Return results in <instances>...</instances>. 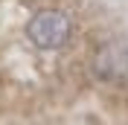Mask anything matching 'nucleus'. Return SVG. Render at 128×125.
I'll use <instances>...</instances> for the list:
<instances>
[{"label":"nucleus","instance_id":"obj_2","mask_svg":"<svg viewBox=\"0 0 128 125\" xmlns=\"http://www.w3.org/2000/svg\"><path fill=\"white\" fill-rule=\"evenodd\" d=\"M93 67H96L99 78H122L128 73V50L116 47V44H108V47L99 50Z\"/></svg>","mask_w":128,"mask_h":125},{"label":"nucleus","instance_id":"obj_1","mask_svg":"<svg viewBox=\"0 0 128 125\" xmlns=\"http://www.w3.org/2000/svg\"><path fill=\"white\" fill-rule=\"evenodd\" d=\"M26 35L38 50H58L70 38V18L58 9H44L29 20Z\"/></svg>","mask_w":128,"mask_h":125}]
</instances>
